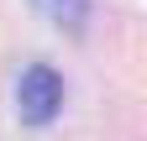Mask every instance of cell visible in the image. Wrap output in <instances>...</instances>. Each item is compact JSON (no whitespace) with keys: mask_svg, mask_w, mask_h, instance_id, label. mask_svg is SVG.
Returning a JSON list of instances; mask_svg holds the SVG:
<instances>
[{"mask_svg":"<svg viewBox=\"0 0 147 141\" xmlns=\"http://www.w3.org/2000/svg\"><path fill=\"white\" fill-rule=\"evenodd\" d=\"M58 110H63V78L47 63H32L21 73V84H16V115L26 126H47Z\"/></svg>","mask_w":147,"mask_h":141,"instance_id":"obj_1","label":"cell"},{"mask_svg":"<svg viewBox=\"0 0 147 141\" xmlns=\"http://www.w3.org/2000/svg\"><path fill=\"white\" fill-rule=\"evenodd\" d=\"M42 11L53 16V21H68V26L84 21V0H42Z\"/></svg>","mask_w":147,"mask_h":141,"instance_id":"obj_2","label":"cell"}]
</instances>
